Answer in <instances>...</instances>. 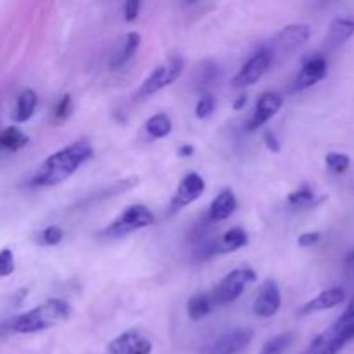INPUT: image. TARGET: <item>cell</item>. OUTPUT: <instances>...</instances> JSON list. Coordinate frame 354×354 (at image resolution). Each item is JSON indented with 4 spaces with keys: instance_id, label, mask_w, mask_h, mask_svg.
Listing matches in <instances>:
<instances>
[{
    "instance_id": "7",
    "label": "cell",
    "mask_w": 354,
    "mask_h": 354,
    "mask_svg": "<svg viewBox=\"0 0 354 354\" xmlns=\"http://www.w3.org/2000/svg\"><path fill=\"white\" fill-rule=\"evenodd\" d=\"M311 37V28L308 24L296 23L289 24L283 28L280 33L272 40V45H266L268 52L272 54V59H275L277 54L280 55H289L292 52L299 50Z\"/></svg>"
},
{
    "instance_id": "29",
    "label": "cell",
    "mask_w": 354,
    "mask_h": 354,
    "mask_svg": "<svg viewBox=\"0 0 354 354\" xmlns=\"http://www.w3.org/2000/svg\"><path fill=\"white\" fill-rule=\"evenodd\" d=\"M71 113H73L71 95H62L61 99H59V102L55 104L54 111H52V121H54L55 124L64 123V121L71 116Z\"/></svg>"
},
{
    "instance_id": "30",
    "label": "cell",
    "mask_w": 354,
    "mask_h": 354,
    "mask_svg": "<svg viewBox=\"0 0 354 354\" xmlns=\"http://www.w3.org/2000/svg\"><path fill=\"white\" fill-rule=\"evenodd\" d=\"M214 106H216L214 97L211 95V93H203V97H201L199 102H197L196 106V116L199 118V120H206V118H209L211 114H213Z\"/></svg>"
},
{
    "instance_id": "23",
    "label": "cell",
    "mask_w": 354,
    "mask_h": 354,
    "mask_svg": "<svg viewBox=\"0 0 354 354\" xmlns=\"http://www.w3.org/2000/svg\"><path fill=\"white\" fill-rule=\"evenodd\" d=\"M28 144V137L17 127H7L0 133V147L6 151H19Z\"/></svg>"
},
{
    "instance_id": "12",
    "label": "cell",
    "mask_w": 354,
    "mask_h": 354,
    "mask_svg": "<svg viewBox=\"0 0 354 354\" xmlns=\"http://www.w3.org/2000/svg\"><path fill=\"white\" fill-rule=\"evenodd\" d=\"M109 354H151L152 342L138 330H127L107 346Z\"/></svg>"
},
{
    "instance_id": "28",
    "label": "cell",
    "mask_w": 354,
    "mask_h": 354,
    "mask_svg": "<svg viewBox=\"0 0 354 354\" xmlns=\"http://www.w3.org/2000/svg\"><path fill=\"white\" fill-rule=\"evenodd\" d=\"M325 165H327V168L332 173L341 175V173L348 171L349 165H351V159H349L348 154H342V152H328L325 156Z\"/></svg>"
},
{
    "instance_id": "8",
    "label": "cell",
    "mask_w": 354,
    "mask_h": 354,
    "mask_svg": "<svg viewBox=\"0 0 354 354\" xmlns=\"http://www.w3.org/2000/svg\"><path fill=\"white\" fill-rule=\"evenodd\" d=\"M272 62L273 59L272 54L268 52V48L261 47L256 54L251 55V59H249L244 66H242L241 71L235 75L234 82L232 83H234L235 88H248V86L254 85V83L258 82V80H261L263 75L268 71Z\"/></svg>"
},
{
    "instance_id": "13",
    "label": "cell",
    "mask_w": 354,
    "mask_h": 354,
    "mask_svg": "<svg viewBox=\"0 0 354 354\" xmlns=\"http://www.w3.org/2000/svg\"><path fill=\"white\" fill-rule=\"evenodd\" d=\"M280 306H282V294L279 283L275 280H266L256 296L252 311L259 318H272L273 315L279 313Z\"/></svg>"
},
{
    "instance_id": "14",
    "label": "cell",
    "mask_w": 354,
    "mask_h": 354,
    "mask_svg": "<svg viewBox=\"0 0 354 354\" xmlns=\"http://www.w3.org/2000/svg\"><path fill=\"white\" fill-rule=\"evenodd\" d=\"M282 104H283V99L280 93L277 92L263 93V95L258 99V102H256L254 113H252L251 120H249L248 124H245V130L254 131L258 130V128H261L265 123H268V121L279 113Z\"/></svg>"
},
{
    "instance_id": "33",
    "label": "cell",
    "mask_w": 354,
    "mask_h": 354,
    "mask_svg": "<svg viewBox=\"0 0 354 354\" xmlns=\"http://www.w3.org/2000/svg\"><path fill=\"white\" fill-rule=\"evenodd\" d=\"M322 239V235L318 232H306V234H301L299 239H297V244L301 248H311V245L318 244Z\"/></svg>"
},
{
    "instance_id": "19",
    "label": "cell",
    "mask_w": 354,
    "mask_h": 354,
    "mask_svg": "<svg viewBox=\"0 0 354 354\" xmlns=\"http://www.w3.org/2000/svg\"><path fill=\"white\" fill-rule=\"evenodd\" d=\"M354 35V16L335 17L330 23L327 35V45L330 48H337L344 45Z\"/></svg>"
},
{
    "instance_id": "9",
    "label": "cell",
    "mask_w": 354,
    "mask_h": 354,
    "mask_svg": "<svg viewBox=\"0 0 354 354\" xmlns=\"http://www.w3.org/2000/svg\"><path fill=\"white\" fill-rule=\"evenodd\" d=\"M327 71L328 64L324 54H308L303 59V66H301L299 75L296 76L292 90L294 92H303V90L317 85L318 82H322L327 76Z\"/></svg>"
},
{
    "instance_id": "5",
    "label": "cell",
    "mask_w": 354,
    "mask_h": 354,
    "mask_svg": "<svg viewBox=\"0 0 354 354\" xmlns=\"http://www.w3.org/2000/svg\"><path fill=\"white\" fill-rule=\"evenodd\" d=\"M256 280V272L251 268H237L234 272L228 273L211 292V299H213L214 306H225L241 297L245 287Z\"/></svg>"
},
{
    "instance_id": "11",
    "label": "cell",
    "mask_w": 354,
    "mask_h": 354,
    "mask_svg": "<svg viewBox=\"0 0 354 354\" xmlns=\"http://www.w3.org/2000/svg\"><path fill=\"white\" fill-rule=\"evenodd\" d=\"M204 189H206V183H204L203 176H201L199 173H187L182 178V182H180L171 203H169V213H176V211H180L182 207L196 203V201L204 194Z\"/></svg>"
},
{
    "instance_id": "37",
    "label": "cell",
    "mask_w": 354,
    "mask_h": 354,
    "mask_svg": "<svg viewBox=\"0 0 354 354\" xmlns=\"http://www.w3.org/2000/svg\"><path fill=\"white\" fill-rule=\"evenodd\" d=\"M348 266H349V268H351L353 272H354V252H353V254L349 256V258H348Z\"/></svg>"
},
{
    "instance_id": "1",
    "label": "cell",
    "mask_w": 354,
    "mask_h": 354,
    "mask_svg": "<svg viewBox=\"0 0 354 354\" xmlns=\"http://www.w3.org/2000/svg\"><path fill=\"white\" fill-rule=\"evenodd\" d=\"M93 154V149L88 140L82 138L78 142H73L68 147L61 149L55 154L48 156L40 168L35 171L28 185L30 187H54L66 182L76 169L85 165Z\"/></svg>"
},
{
    "instance_id": "6",
    "label": "cell",
    "mask_w": 354,
    "mask_h": 354,
    "mask_svg": "<svg viewBox=\"0 0 354 354\" xmlns=\"http://www.w3.org/2000/svg\"><path fill=\"white\" fill-rule=\"evenodd\" d=\"M183 73V59L180 55H171L165 64L158 66L151 75L145 78V82L142 83V86L138 88L137 97L138 99H145V97L154 95L156 92L162 90L165 86L171 85L173 82L182 76Z\"/></svg>"
},
{
    "instance_id": "21",
    "label": "cell",
    "mask_w": 354,
    "mask_h": 354,
    "mask_svg": "<svg viewBox=\"0 0 354 354\" xmlns=\"http://www.w3.org/2000/svg\"><path fill=\"white\" fill-rule=\"evenodd\" d=\"M214 308L213 299H211V294H196L192 299H189L187 303V313L192 318L194 322L203 320L204 317L211 313V310Z\"/></svg>"
},
{
    "instance_id": "17",
    "label": "cell",
    "mask_w": 354,
    "mask_h": 354,
    "mask_svg": "<svg viewBox=\"0 0 354 354\" xmlns=\"http://www.w3.org/2000/svg\"><path fill=\"white\" fill-rule=\"evenodd\" d=\"M140 44H142V37L140 33H137V31H130V33L124 35L123 40H121V45L116 48L113 57H111V68L120 69L123 68L124 64H128V62L137 55L138 48H140Z\"/></svg>"
},
{
    "instance_id": "2",
    "label": "cell",
    "mask_w": 354,
    "mask_h": 354,
    "mask_svg": "<svg viewBox=\"0 0 354 354\" xmlns=\"http://www.w3.org/2000/svg\"><path fill=\"white\" fill-rule=\"evenodd\" d=\"M71 317V306L62 299H48L33 310L19 315L9 322V330L16 334H37L55 327Z\"/></svg>"
},
{
    "instance_id": "31",
    "label": "cell",
    "mask_w": 354,
    "mask_h": 354,
    "mask_svg": "<svg viewBox=\"0 0 354 354\" xmlns=\"http://www.w3.org/2000/svg\"><path fill=\"white\" fill-rule=\"evenodd\" d=\"M14 272V254L10 249L0 251V277H7Z\"/></svg>"
},
{
    "instance_id": "36",
    "label": "cell",
    "mask_w": 354,
    "mask_h": 354,
    "mask_svg": "<svg viewBox=\"0 0 354 354\" xmlns=\"http://www.w3.org/2000/svg\"><path fill=\"white\" fill-rule=\"evenodd\" d=\"M245 104H248V97H245V95H239L237 99H235V102H234V109L235 111H241L242 107L245 106Z\"/></svg>"
},
{
    "instance_id": "15",
    "label": "cell",
    "mask_w": 354,
    "mask_h": 354,
    "mask_svg": "<svg viewBox=\"0 0 354 354\" xmlns=\"http://www.w3.org/2000/svg\"><path fill=\"white\" fill-rule=\"evenodd\" d=\"M249 237H248V232L242 230L241 227H235L230 228L228 232H225L221 235L220 241H213L206 245V248L201 251L199 258H211V256H216V254H225V252H232V251H237V249L244 248L248 245Z\"/></svg>"
},
{
    "instance_id": "35",
    "label": "cell",
    "mask_w": 354,
    "mask_h": 354,
    "mask_svg": "<svg viewBox=\"0 0 354 354\" xmlns=\"http://www.w3.org/2000/svg\"><path fill=\"white\" fill-rule=\"evenodd\" d=\"M194 145H182V147L178 149V156L180 158H190V156L194 154Z\"/></svg>"
},
{
    "instance_id": "3",
    "label": "cell",
    "mask_w": 354,
    "mask_h": 354,
    "mask_svg": "<svg viewBox=\"0 0 354 354\" xmlns=\"http://www.w3.org/2000/svg\"><path fill=\"white\" fill-rule=\"evenodd\" d=\"M354 341V297L341 317L313 339L303 354H339Z\"/></svg>"
},
{
    "instance_id": "27",
    "label": "cell",
    "mask_w": 354,
    "mask_h": 354,
    "mask_svg": "<svg viewBox=\"0 0 354 354\" xmlns=\"http://www.w3.org/2000/svg\"><path fill=\"white\" fill-rule=\"evenodd\" d=\"M313 201H315V192L311 190V187L308 185V183H303L299 189L290 192L289 197H287V203H289L290 206H297V207L310 206V204H313Z\"/></svg>"
},
{
    "instance_id": "26",
    "label": "cell",
    "mask_w": 354,
    "mask_h": 354,
    "mask_svg": "<svg viewBox=\"0 0 354 354\" xmlns=\"http://www.w3.org/2000/svg\"><path fill=\"white\" fill-rule=\"evenodd\" d=\"M290 342H292V334H280L272 337L270 341L265 342L263 349L259 351V354H283L289 349Z\"/></svg>"
},
{
    "instance_id": "22",
    "label": "cell",
    "mask_w": 354,
    "mask_h": 354,
    "mask_svg": "<svg viewBox=\"0 0 354 354\" xmlns=\"http://www.w3.org/2000/svg\"><path fill=\"white\" fill-rule=\"evenodd\" d=\"M171 127L173 124L168 114L158 113L152 118H149L147 123H145V131L152 138H165L171 133Z\"/></svg>"
},
{
    "instance_id": "16",
    "label": "cell",
    "mask_w": 354,
    "mask_h": 354,
    "mask_svg": "<svg viewBox=\"0 0 354 354\" xmlns=\"http://www.w3.org/2000/svg\"><path fill=\"white\" fill-rule=\"evenodd\" d=\"M346 301V292L341 287H332V289L324 290L322 294H318L317 297H313L311 301H308L306 304H303V308H299L297 315L299 317H308V315L320 313V311L332 310V308L339 306Z\"/></svg>"
},
{
    "instance_id": "4",
    "label": "cell",
    "mask_w": 354,
    "mask_h": 354,
    "mask_svg": "<svg viewBox=\"0 0 354 354\" xmlns=\"http://www.w3.org/2000/svg\"><path fill=\"white\" fill-rule=\"evenodd\" d=\"M156 221L154 213L144 204H133L127 207L120 216L114 218L102 232H99V237L102 239H120L128 234L142 230V228L151 227Z\"/></svg>"
},
{
    "instance_id": "32",
    "label": "cell",
    "mask_w": 354,
    "mask_h": 354,
    "mask_svg": "<svg viewBox=\"0 0 354 354\" xmlns=\"http://www.w3.org/2000/svg\"><path fill=\"white\" fill-rule=\"evenodd\" d=\"M138 10H140V2H138V0H128L123 7L124 21H127V23H131V21L137 19Z\"/></svg>"
},
{
    "instance_id": "25",
    "label": "cell",
    "mask_w": 354,
    "mask_h": 354,
    "mask_svg": "<svg viewBox=\"0 0 354 354\" xmlns=\"http://www.w3.org/2000/svg\"><path fill=\"white\" fill-rule=\"evenodd\" d=\"M218 76V66L213 61H204L197 66L196 69V83L199 88L209 86L211 83L216 80Z\"/></svg>"
},
{
    "instance_id": "18",
    "label": "cell",
    "mask_w": 354,
    "mask_h": 354,
    "mask_svg": "<svg viewBox=\"0 0 354 354\" xmlns=\"http://www.w3.org/2000/svg\"><path fill=\"white\" fill-rule=\"evenodd\" d=\"M237 209V199L230 189H225L218 194L207 209V221H223L234 214Z\"/></svg>"
},
{
    "instance_id": "20",
    "label": "cell",
    "mask_w": 354,
    "mask_h": 354,
    "mask_svg": "<svg viewBox=\"0 0 354 354\" xmlns=\"http://www.w3.org/2000/svg\"><path fill=\"white\" fill-rule=\"evenodd\" d=\"M37 102L38 97L33 90H23L16 99V106H14L12 111V120L16 121V123H24V121L30 120V118L33 116Z\"/></svg>"
},
{
    "instance_id": "24",
    "label": "cell",
    "mask_w": 354,
    "mask_h": 354,
    "mask_svg": "<svg viewBox=\"0 0 354 354\" xmlns=\"http://www.w3.org/2000/svg\"><path fill=\"white\" fill-rule=\"evenodd\" d=\"M64 239V232L57 225H50V227H45L44 230L38 232L35 235V242L38 245H45V248H52V245L61 244V241Z\"/></svg>"
},
{
    "instance_id": "10",
    "label": "cell",
    "mask_w": 354,
    "mask_h": 354,
    "mask_svg": "<svg viewBox=\"0 0 354 354\" xmlns=\"http://www.w3.org/2000/svg\"><path fill=\"white\" fill-rule=\"evenodd\" d=\"M254 332L251 328H234L211 342L204 354H241L251 344Z\"/></svg>"
},
{
    "instance_id": "34",
    "label": "cell",
    "mask_w": 354,
    "mask_h": 354,
    "mask_svg": "<svg viewBox=\"0 0 354 354\" xmlns=\"http://www.w3.org/2000/svg\"><path fill=\"white\" fill-rule=\"evenodd\" d=\"M263 140H265L268 151L280 152V142H279V138L275 137V133H272V131H265V135H263Z\"/></svg>"
}]
</instances>
